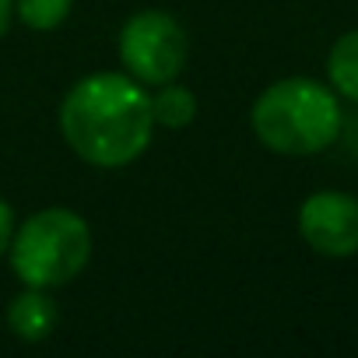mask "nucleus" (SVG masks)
<instances>
[{"label":"nucleus","instance_id":"nucleus-2","mask_svg":"<svg viewBox=\"0 0 358 358\" xmlns=\"http://www.w3.org/2000/svg\"><path fill=\"white\" fill-rule=\"evenodd\" d=\"M257 141L274 155H320L341 134L337 95L309 78H285L260 92L250 109Z\"/></svg>","mask_w":358,"mask_h":358},{"label":"nucleus","instance_id":"nucleus-7","mask_svg":"<svg viewBox=\"0 0 358 358\" xmlns=\"http://www.w3.org/2000/svg\"><path fill=\"white\" fill-rule=\"evenodd\" d=\"M151 116H155V127L183 130L197 116V95L190 88H183V85H176V81H165L151 95Z\"/></svg>","mask_w":358,"mask_h":358},{"label":"nucleus","instance_id":"nucleus-11","mask_svg":"<svg viewBox=\"0 0 358 358\" xmlns=\"http://www.w3.org/2000/svg\"><path fill=\"white\" fill-rule=\"evenodd\" d=\"M11 0H0V39H4V32L11 29Z\"/></svg>","mask_w":358,"mask_h":358},{"label":"nucleus","instance_id":"nucleus-5","mask_svg":"<svg viewBox=\"0 0 358 358\" xmlns=\"http://www.w3.org/2000/svg\"><path fill=\"white\" fill-rule=\"evenodd\" d=\"M299 236L320 257H355L358 253V201L341 190H320L299 208Z\"/></svg>","mask_w":358,"mask_h":358},{"label":"nucleus","instance_id":"nucleus-1","mask_svg":"<svg viewBox=\"0 0 358 358\" xmlns=\"http://www.w3.org/2000/svg\"><path fill=\"white\" fill-rule=\"evenodd\" d=\"M60 130L81 162L95 169H127L151 144V95L130 74L95 71L64 95Z\"/></svg>","mask_w":358,"mask_h":358},{"label":"nucleus","instance_id":"nucleus-10","mask_svg":"<svg viewBox=\"0 0 358 358\" xmlns=\"http://www.w3.org/2000/svg\"><path fill=\"white\" fill-rule=\"evenodd\" d=\"M11 236H15V211H11V204L4 197H0V257L8 253Z\"/></svg>","mask_w":358,"mask_h":358},{"label":"nucleus","instance_id":"nucleus-3","mask_svg":"<svg viewBox=\"0 0 358 358\" xmlns=\"http://www.w3.org/2000/svg\"><path fill=\"white\" fill-rule=\"evenodd\" d=\"M8 257L25 288H64L88 267L92 229L71 208H43L15 225Z\"/></svg>","mask_w":358,"mask_h":358},{"label":"nucleus","instance_id":"nucleus-6","mask_svg":"<svg viewBox=\"0 0 358 358\" xmlns=\"http://www.w3.org/2000/svg\"><path fill=\"white\" fill-rule=\"evenodd\" d=\"M57 323H60V309H57V302L43 288H25L8 306V327L25 344L46 341L57 330Z\"/></svg>","mask_w":358,"mask_h":358},{"label":"nucleus","instance_id":"nucleus-9","mask_svg":"<svg viewBox=\"0 0 358 358\" xmlns=\"http://www.w3.org/2000/svg\"><path fill=\"white\" fill-rule=\"evenodd\" d=\"M11 11L18 15V22L32 32H53L60 29L71 11H74V0H11Z\"/></svg>","mask_w":358,"mask_h":358},{"label":"nucleus","instance_id":"nucleus-4","mask_svg":"<svg viewBox=\"0 0 358 358\" xmlns=\"http://www.w3.org/2000/svg\"><path fill=\"white\" fill-rule=\"evenodd\" d=\"M190 39L169 11H137L120 29V60L123 74H130L144 88H158L176 81L187 67Z\"/></svg>","mask_w":358,"mask_h":358},{"label":"nucleus","instance_id":"nucleus-8","mask_svg":"<svg viewBox=\"0 0 358 358\" xmlns=\"http://www.w3.org/2000/svg\"><path fill=\"white\" fill-rule=\"evenodd\" d=\"M327 78L337 95L358 102V29L344 32L327 53Z\"/></svg>","mask_w":358,"mask_h":358}]
</instances>
